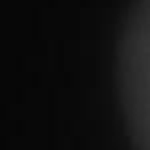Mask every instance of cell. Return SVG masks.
<instances>
[{"label":"cell","instance_id":"6da1fadb","mask_svg":"<svg viewBox=\"0 0 150 150\" xmlns=\"http://www.w3.org/2000/svg\"><path fill=\"white\" fill-rule=\"evenodd\" d=\"M118 90L134 150H150V0H134L118 40Z\"/></svg>","mask_w":150,"mask_h":150}]
</instances>
